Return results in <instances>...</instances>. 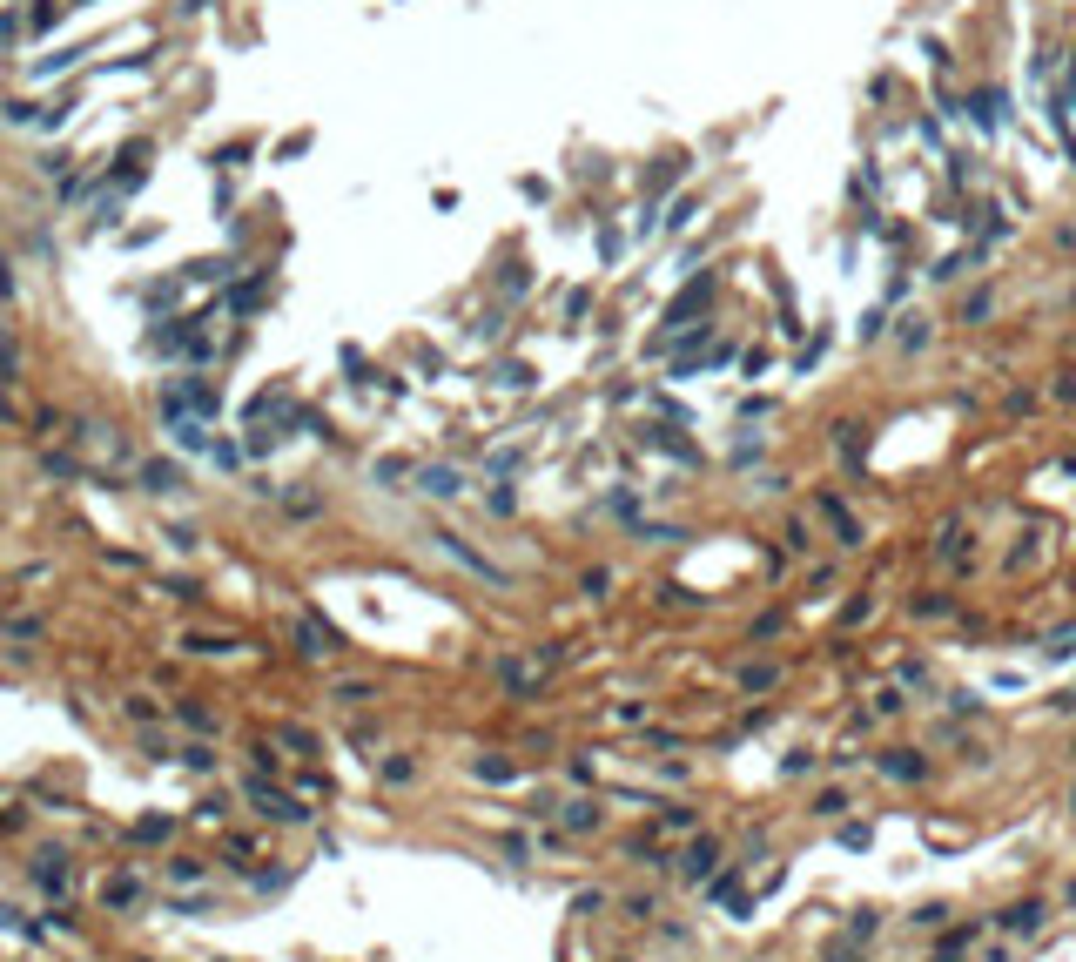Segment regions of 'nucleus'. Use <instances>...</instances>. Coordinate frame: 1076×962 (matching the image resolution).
I'll return each mask as SVG.
<instances>
[{
	"mask_svg": "<svg viewBox=\"0 0 1076 962\" xmlns=\"http://www.w3.org/2000/svg\"><path fill=\"white\" fill-rule=\"evenodd\" d=\"M713 296H720V283H713V276H693L686 290H679L673 303L659 310V330H653V357H659V350L673 344V337H686V330H693L700 317H713Z\"/></svg>",
	"mask_w": 1076,
	"mask_h": 962,
	"instance_id": "1",
	"label": "nucleus"
},
{
	"mask_svg": "<svg viewBox=\"0 0 1076 962\" xmlns=\"http://www.w3.org/2000/svg\"><path fill=\"white\" fill-rule=\"evenodd\" d=\"M962 121H969L982 141L1002 135V121H1009V94L1002 88H969V102H962Z\"/></svg>",
	"mask_w": 1076,
	"mask_h": 962,
	"instance_id": "2",
	"label": "nucleus"
},
{
	"mask_svg": "<svg viewBox=\"0 0 1076 962\" xmlns=\"http://www.w3.org/2000/svg\"><path fill=\"white\" fill-rule=\"evenodd\" d=\"M431 539H437V552H451V559H458V565H464L471 579H485V586H498V592L512 586V572H505V565H491V559H485L478 545H464L458 532H431Z\"/></svg>",
	"mask_w": 1076,
	"mask_h": 962,
	"instance_id": "3",
	"label": "nucleus"
},
{
	"mask_svg": "<svg viewBox=\"0 0 1076 962\" xmlns=\"http://www.w3.org/2000/svg\"><path fill=\"white\" fill-rule=\"evenodd\" d=\"M243 795H249V808H256V814H269V822H282V828L309 822V808H303V801H296V795H282V787H269L263 774H256V781L243 787Z\"/></svg>",
	"mask_w": 1076,
	"mask_h": 962,
	"instance_id": "4",
	"label": "nucleus"
},
{
	"mask_svg": "<svg viewBox=\"0 0 1076 962\" xmlns=\"http://www.w3.org/2000/svg\"><path fill=\"white\" fill-rule=\"evenodd\" d=\"M814 512H820V518H828V526H834V545H841V552H855V545H868V539H861V518H855V512H847V505H841V499H834V491H820V499H814Z\"/></svg>",
	"mask_w": 1076,
	"mask_h": 962,
	"instance_id": "5",
	"label": "nucleus"
},
{
	"mask_svg": "<svg viewBox=\"0 0 1076 962\" xmlns=\"http://www.w3.org/2000/svg\"><path fill=\"white\" fill-rule=\"evenodd\" d=\"M67 882H75L67 855H61V848H40V855H34V888H40V895H67Z\"/></svg>",
	"mask_w": 1076,
	"mask_h": 962,
	"instance_id": "6",
	"label": "nucleus"
},
{
	"mask_svg": "<svg viewBox=\"0 0 1076 962\" xmlns=\"http://www.w3.org/2000/svg\"><path fill=\"white\" fill-rule=\"evenodd\" d=\"M290 640H296V653H303V660H330L336 653V633L323 626V619H309V613L290 626Z\"/></svg>",
	"mask_w": 1076,
	"mask_h": 962,
	"instance_id": "7",
	"label": "nucleus"
},
{
	"mask_svg": "<svg viewBox=\"0 0 1076 962\" xmlns=\"http://www.w3.org/2000/svg\"><path fill=\"white\" fill-rule=\"evenodd\" d=\"M700 209H706V195L700 189H686V195H673L667 209H659V236H686L693 222H700Z\"/></svg>",
	"mask_w": 1076,
	"mask_h": 962,
	"instance_id": "8",
	"label": "nucleus"
},
{
	"mask_svg": "<svg viewBox=\"0 0 1076 962\" xmlns=\"http://www.w3.org/2000/svg\"><path fill=\"white\" fill-rule=\"evenodd\" d=\"M895 344H901V357H922V350L936 344V317H928V310H909L901 330H895Z\"/></svg>",
	"mask_w": 1076,
	"mask_h": 962,
	"instance_id": "9",
	"label": "nucleus"
},
{
	"mask_svg": "<svg viewBox=\"0 0 1076 962\" xmlns=\"http://www.w3.org/2000/svg\"><path fill=\"white\" fill-rule=\"evenodd\" d=\"M874 768H882L888 781H922V774H928V760L915 754V747H882V754H874Z\"/></svg>",
	"mask_w": 1076,
	"mask_h": 962,
	"instance_id": "10",
	"label": "nucleus"
},
{
	"mask_svg": "<svg viewBox=\"0 0 1076 962\" xmlns=\"http://www.w3.org/2000/svg\"><path fill=\"white\" fill-rule=\"evenodd\" d=\"M182 485H189V478H182L175 458H148V464H141V491H155V499H175Z\"/></svg>",
	"mask_w": 1076,
	"mask_h": 962,
	"instance_id": "11",
	"label": "nucleus"
},
{
	"mask_svg": "<svg viewBox=\"0 0 1076 962\" xmlns=\"http://www.w3.org/2000/svg\"><path fill=\"white\" fill-rule=\"evenodd\" d=\"M417 491H424V499H458L464 472H458V464H417Z\"/></svg>",
	"mask_w": 1076,
	"mask_h": 962,
	"instance_id": "12",
	"label": "nucleus"
},
{
	"mask_svg": "<svg viewBox=\"0 0 1076 962\" xmlns=\"http://www.w3.org/2000/svg\"><path fill=\"white\" fill-rule=\"evenodd\" d=\"M686 182V155H667V162H653V175H646V202L667 209V195Z\"/></svg>",
	"mask_w": 1076,
	"mask_h": 962,
	"instance_id": "13",
	"label": "nucleus"
},
{
	"mask_svg": "<svg viewBox=\"0 0 1076 962\" xmlns=\"http://www.w3.org/2000/svg\"><path fill=\"white\" fill-rule=\"evenodd\" d=\"M720 861H727V855H720V841H693V848H686V861H679V875H693V882H713Z\"/></svg>",
	"mask_w": 1076,
	"mask_h": 962,
	"instance_id": "14",
	"label": "nucleus"
},
{
	"mask_svg": "<svg viewBox=\"0 0 1076 962\" xmlns=\"http://www.w3.org/2000/svg\"><path fill=\"white\" fill-rule=\"evenodd\" d=\"M996 922L1009 929V936H1036V929L1050 922V909H1043V902H1016V909H1002Z\"/></svg>",
	"mask_w": 1076,
	"mask_h": 962,
	"instance_id": "15",
	"label": "nucleus"
},
{
	"mask_svg": "<svg viewBox=\"0 0 1076 962\" xmlns=\"http://www.w3.org/2000/svg\"><path fill=\"white\" fill-rule=\"evenodd\" d=\"M989 317H996V290H969L962 310H955V323H969V330H982Z\"/></svg>",
	"mask_w": 1076,
	"mask_h": 962,
	"instance_id": "16",
	"label": "nucleus"
},
{
	"mask_svg": "<svg viewBox=\"0 0 1076 962\" xmlns=\"http://www.w3.org/2000/svg\"><path fill=\"white\" fill-rule=\"evenodd\" d=\"M559 822L572 828V834H592L605 814H599V801H559Z\"/></svg>",
	"mask_w": 1076,
	"mask_h": 962,
	"instance_id": "17",
	"label": "nucleus"
},
{
	"mask_svg": "<svg viewBox=\"0 0 1076 962\" xmlns=\"http://www.w3.org/2000/svg\"><path fill=\"white\" fill-rule=\"evenodd\" d=\"M592 249H599V263L613 270V263L626 256V229H619V222H599V229H592Z\"/></svg>",
	"mask_w": 1076,
	"mask_h": 962,
	"instance_id": "18",
	"label": "nucleus"
},
{
	"mask_svg": "<svg viewBox=\"0 0 1076 962\" xmlns=\"http://www.w3.org/2000/svg\"><path fill=\"white\" fill-rule=\"evenodd\" d=\"M182 276H189V283H229L236 276V256H202V263H189Z\"/></svg>",
	"mask_w": 1076,
	"mask_h": 962,
	"instance_id": "19",
	"label": "nucleus"
},
{
	"mask_svg": "<svg viewBox=\"0 0 1076 962\" xmlns=\"http://www.w3.org/2000/svg\"><path fill=\"white\" fill-rule=\"evenodd\" d=\"M263 296H269V283H263V276H243V283L229 290V310H236V317H249V310H256Z\"/></svg>",
	"mask_w": 1076,
	"mask_h": 962,
	"instance_id": "20",
	"label": "nucleus"
},
{
	"mask_svg": "<svg viewBox=\"0 0 1076 962\" xmlns=\"http://www.w3.org/2000/svg\"><path fill=\"white\" fill-rule=\"evenodd\" d=\"M491 384H505V391H532V364H518V357L491 364Z\"/></svg>",
	"mask_w": 1076,
	"mask_h": 962,
	"instance_id": "21",
	"label": "nucleus"
},
{
	"mask_svg": "<svg viewBox=\"0 0 1076 962\" xmlns=\"http://www.w3.org/2000/svg\"><path fill=\"white\" fill-rule=\"evenodd\" d=\"M249 155H256V141H249V135H243V141H222V148H216V155H209V162H216V168H222V175H229V168H243V162H249Z\"/></svg>",
	"mask_w": 1076,
	"mask_h": 962,
	"instance_id": "22",
	"label": "nucleus"
},
{
	"mask_svg": "<svg viewBox=\"0 0 1076 962\" xmlns=\"http://www.w3.org/2000/svg\"><path fill=\"white\" fill-rule=\"evenodd\" d=\"M888 323H895V317H888V303H874V310H861V344H882V337H888Z\"/></svg>",
	"mask_w": 1076,
	"mask_h": 962,
	"instance_id": "23",
	"label": "nucleus"
},
{
	"mask_svg": "<svg viewBox=\"0 0 1076 962\" xmlns=\"http://www.w3.org/2000/svg\"><path fill=\"white\" fill-rule=\"evenodd\" d=\"M182 768H195V774H216V768H222V754H216L209 741H189V747H182Z\"/></svg>",
	"mask_w": 1076,
	"mask_h": 962,
	"instance_id": "24",
	"label": "nucleus"
},
{
	"mask_svg": "<svg viewBox=\"0 0 1076 962\" xmlns=\"http://www.w3.org/2000/svg\"><path fill=\"white\" fill-rule=\"evenodd\" d=\"M135 895H141V882H135V875H115V882L102 888V902H108V909H129Z\"/></svg>",
	"mask_w": 1076,
	"mask_h": 962,
	"instance_id": "25",
	"label": "nucleus"
},
{
	"mask_svg": "<svg viewBox=\"0 0 1076 962\" xmlns=\"http://www.w3.org/2000/svg\"><path fill=\"white\" fill-rule=\"evenodd\" d=\"M1043 660H1056V667H1063V660H1076V626L1050 633V640H1043Z\"/></svg>",
	"mask_w": 1076,
	"mask_h": 962,
	"instance_id": "26",
	"label": "nucleus"
},
{
	"mask_svg": "<svg viewBox=\"0 0 1076 962\" xmlns=\"http://www.w3.org/2000/svg\"><path fill=\"white\" fill-rule=\"evenodd\" d=\"M330 700H344V706H363V700H377V687H371V680H336V687H330Z\"/></svg>",
	"mask_w": 1076,
	"mask_h": 962,
	"instance_id": "27",
	"label": "nucleus"
},
{
	"mask_svg": "<svg viewBox=\"0 0 1076 962\" xmlns=\"http://www.w3.org/2000/svg\"><path fill=\"white\" fill-rule=\"evenodd\" d=\"M189 653H236V640H222V633H189Z\"/></svg>",
	"mask_w": 1076,
	"mask_h": 962,
	"instance_id": "28",
	"label": "nucleus"
},
{
	"mask_svg": "<svg viewBox=\"0 0 1076 962\" xmlns=\"http://www.w3.org/2000/svg\"><path fill=\"white\" fill-rule=\"evenodd\" d=\"M371 478H377V485H398V478H417V472H410L404 458H377V464H371Z\"/></svg>",
	"mask_w": 1076,
	"mask_h": 962,
	"instance_id": "29",
	"label": "nucleus"
},
{
	"mask_svg": "<svg viewBox=\"0 0 1076 962\" xmlns=\"http://www.w3.org/2000/svg\"><path fill=\"white\" fill-rule=\"evenodd\" d=\"M909 613H915V619H942V613H948V599H942V592H915Z\"/></svg>",
	"mask_w": 1076,
	"mask_h": 962,
	"instance_id": "30",
	"label": "nucleus"
},
{
	"mask_svg": "<svg viewBox=\"0 0 1076 962\" xmlns=\"http://www.w3.org/2000/svg\"><path fill=\"white\" fill-rule=\"evenodd\" d=\"M309 141H317V135H309V129H296V135H282V141H276V162H296V155H309Z\"/></svg>",
	"mask_w": 1076,
	"mask_h": 962,
	"instance_id": "31",
	"label": "nucleus"
},
{
	"mask_svg": "<svg viewBox=\"0 0 1076 962\" xmlns=\"http://www.w3.org/2000/svg\"><path fill=\"white\" fill-rule=\"evenodd\" d=\"M13 371H21V350H13V330H0V384H13Z\"/></svg>",
	"mask_w": 1076,
	"mask_h": 962,
	"instance_id": "32",
	"label": "nucleus"
},
{
	"mask_svg": "<svg viewBox=\"0 0 1076 962\" xmlns=\"http://www.w3.org/2000/svg\"><path fill=\"white\" fill-rule=\"evenodd\" d=\"M525 290H532V270H525V263H512V270H505V303H518Z\"/></svg>",
	"mask_w": 1076,
	"mask_h": 962,
	"instance_id": "33",
	"label": "nucleus"
},
{
	"mask_svg": "<svg viewBox=\"0 0 1076 962\" xmlns=\"http://www.w3.org/2000/svg\"><path fill=\"white\" fill-rule=\"evenodd\" d=\"M820 350H828V330H814V337H807V344H801L794 371H814V364H820Z\"/></svg>",
	"mask_w": 1076,
	"mask_h": 962,
	"instance_id": "34",
	"label": "nucleus"
},
{
	"mask_svg": "<svg viewBox=\"0 0 1076 962\" xmlns=\"http://www.w3.org/2000/svg\"><path fill=\"white\" fill-rule=\"evenodd\" d=\"M168 882L195 888V882H202V861H189V855H182V861H168Z\"/></svg>",
	"mask_w": 1076,
	"mask_h": 962,
	"instance_id": "35",
	"label": "nucleus"
},
{
	"mask_svg": "<svg viewBox=\"0 0 1076 962\" xmlns=\"http://www.w3.org/2000/svg\"><path fill=\"white\" fill-rule=\"evenodd\" d=\"M518 195H525V202H551V182L545 175H518Z\"/></svg>",
	"mask_w": 1076,
	"mask_h": 962,
	"instance_id": "36",
	"label": "nucleus"
},
{
	"mask_svg": "<svg viewBox=\"0 0 1076 962\" xmlns=\"http://www.w3.org/2000/svg\"><path fill=\"white\" fill-rule=\"evenodd\" d=\"M478 781H512V760H471Z\"/></svg>",
	"mask_w": 1076,
	"mask_h": 962,
	"instance_id": "37",
	"label": "nucleus"
},
{
	"mask_svg": "<svg viewBox=\"0 0 1076 962\" xmlns=\"http://www.w3.org/2000/svg\"><path fill=\"white\" fill-rule=\"evenodd\" d=\"M578 586H586V599H605V592H613V572H599V565H592V572L578 579Z\"/></svg>",
	"mask_w": 1076,
	"mask_h": 962,
	"instance_id": "38",
	"label": "nucleus"
},
{
	"mask_svg": "<svg viewBox=\"0 0 1076 962\" xmlns=\"http://www.w3.org/2000/svg\"><path fill=\"white\" fill-rule=\"evenodd\" d=\"M868 606H874V599H868V592H855V599H847V606H841V626H861V619H868Z\"/></svg>",
	"mask_w": 1076,
	"mask_h": 962,
	"instance_id": "39",
	"label": "nucleus"
},
{
	"mask_svg": "<svg viewBox=\"0 0 1076 962\" xmlns=\"http://www.w3.org/2000/svg\"><path fill=\"white\" fill-rule=\"evenodd\" d=\"M276 741H282V747H296V754H317V741H309L303 727H276Z\"/></svg>",
	"mask_w": 1076,
	"mask_h": 962,
	"instance_id": "40",
	"label": "nucleus"
},
{
	"mask_svg": "<svg viewBox=\"0 0 1076 962\" xmlns=\"http://www.w3.org/2000/svg\"><path fill=\"white\" fill-rule=\"evenodd\" d=\"M814 814H828V822H834V814H847V795H841V787H828V795L814 801Z\"/></svg>",
	"mask_w": 1076,
	"mask_h": 962,
	"instance_id": "41",
	"label": "nucleus"
},
{
	"mask_svg": "<svg viewBox=\"0 0 1076 962\" xmlns=\"http://www.w3.org/2000/svg\"><path fill=\"white\" fill-rule=\"evenodd\" d=\"M868 841H874L868 822H847V828H841V848H868Z\"/></svg>",
	"mask_w": 1076,
	"mask_h": 962,
	"instance_id": "42",
	"label": "nucleus"
},
{
	"mask_svg": "<svg viewBox=\"0 0 1076 962\" xmlns=\"http://www.w3.org/2000/svg\"><path fill=\"white\" fill-rule=\"evenodd\" d=\"M1050 398H1056V404H1076V371H1056V384H1050Z\"/></svg>",
	"mask_w": 1076,
	"mask_h": 962,
	"instance_id": "43",
	"label": "nucleus"
},
{
	"mask_svg": "<svg viewBox=\"0 0 1076 962\" xmlns=\"http://www.w3.org/2000/svg\"><path fill=\"white\" fill-rule=\"evenodd\" d=\"M182 720H189L195 733H216V714H209V706H182Z\"/></svg>",
	"mask_w": 1076,
	"mask_h": 962,
	"instance_id": "44",
	"label": "nucleus"
},
{
	"mask_svg": "<svg viewBox=\"0 0 1076 962\" xmlns=\"http://www.w3.org/2000/svg\"><path fill=\"white\" fill-rule=\"evenodd\" d=\"M781 680V667H747V693H760V687H774Z\"/></svg>",
	"mask_w": 1076,
	"mask_h": 962,
	"instance_id": "45",
	"label": "nucleus"
},
{
	"mask_svg": "<svg viewBox=\"0 0 1076 962\" xmlns=\"http://www.w3.org/2000/svg\"><path fill=\"white\" fill-rule=\"evenodd\" d=\"M135 841H168V822H155V814H148V822H135Z\"/></svg>",
	"mask_w": 1076,
	"mask_h": 962,
	"instance_id": "46",
	"label": "nucleus"
},
{
	"mask_svg": "<svg viewBox=\"0 0 1076 962\" xmlns=\"http://www.w3.org/2000/svg\"><path fill=\"white\" fill-rule=\"evenodd\" d=\"M162 592H175V599H202V586H195V579H162Z\"/></svg>",
	"mask_w": 1076,
	"mask_h": 962,
	"instance_id": "47",
	"label": "nucleus"
},
{
	"mask_svg": "<svg viewBox=\"0 0 1076 962\" xmlns=\"http://www.w3.org/2000/svg\"><path fill=\"white\" fill-rule=\"evenodd\" d=\"M485 505H491V512H518V491H512V485H498V491H491Z\"/></svg>",
	"mask_w": 1076,
	"mask_h": 962,
	"instance_id": "48",
	"label": "nucleus"
},
{
	"mask_svg": "<svg viewBox=\"0 0 1076 962\" xmlns=\"http://www.w3.org/2000/svg\"><path fill=\"white\" fill-rule=\"evenodd\" d=\"M40 472H48V478H75V458H54V451H48V458H40Z\"/></svg>",
	"mask_w": 1076,
	"mask_h": 962,
	"instance_id": "49",
	"label": "nucleus"
},
{
	"mask_svg": "<svg viewBox=\"0 0 1076 962\" xmlns=\"http://www.w3.org/2000/svg\"><path fill=\"white\" fill-rule=\"evenodd\" d=\"M410 774H417V760H404V754L384 760V781H410Z\"/></svg>",
	"mask_w": 1076,
	"mask_h": 962,
	"instance_id": "50",
	"label": "nucleus"
},
{
	"mask_svg": "<svg viewBox=\"0 0 1076 962\" xmlns=\"http://www.w3.org/2000/svg\"><path fill=\"white\" fill-rule=\"evenodd\" d=\"M0 303H13V263L0 256Z\"/></svg>",
	"mask_w": 1076,
	"mask_h": 962,
	"instance_id": "51",
	"label": "nucleus"
},
{
	"mask_svg": "<svg viewBox=\"0 0 1076 962\" xmlns=\"http://www.w3.org/2000/svg\"><path fill=\"white\" fill-rule=\"evenodd\" d=\"M75 7H94V0H75Z\"/></svg>",
	"mask_w": 1076,
	"mask_h": 962,
	"instance_id": "52",
	"label": "nucleus"
}]
</instances>
